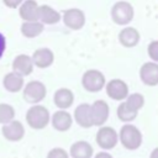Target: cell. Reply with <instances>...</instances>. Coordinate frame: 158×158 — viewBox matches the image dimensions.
<instances>
[{
    "instance_id": "20",
    "label": "cell",
    "mask_w": 158,
    "mask_h": 158,
    "mask_svg": "<svg viewBox=\"0 0 158 158\" xmlns=\"http://www.w3.org/2000/svg\"><path fill=\"white\" fill-rule=\"evenodd\" d=\"M118 41L123 47H135L139 41V33L135 27H125L118 35Z\"/></svg>"
},
{
    "instance_id": "24",
    "label": "cell",
    "mask_w": 158,
    "mask_h": 158,
    "mask_svg": "<svg viewBox=\"0 0 158 158\" xmlns=\"http://www.w3.org/2000/svg\"><path fill=\"white\" fill-rule=\"evenodd\" d=\"M15 118V109L10 104L0 102V123H7Z\"/></svg>"
},
{
    "instance_id": "5",
    "label": "cell",
    "mask_w": 158,
    "mask_h": 158,
    "mask_svg": "<svg viewBox=\"0 0 158 158\" xmlns=\"http://www.w3.org/2000/svg\"><path fill=\"white\" fill-rule=\"evenodd\" d=\"M81 84L85 90H88L90 93H98L105 85V77L101 72H99L96 69H90L84 73Z\"/></svg>"
},
{
    "instance_id": "3",
    "label": "cell",
    "mask_w": 158,
    "mask_h": 158,
    "mask_svg": "<svg viewBox=\"0 0 158 158\" xmlns=\"http://www.w3.org/2000/svg\"><path fill=\"white\" fill-rule=\"evenodd\" d=\"M47 94V89L44 84L40 80H31L23 88V99L28 104H38L41 102Z\"/></svg>"
},
{
    "instance_id": "18",
    "label": "cell",
    "mask_w": 158,
    "mask_h": 158,
    "mask_svg": "<svg viewBox=\"0 0 158 158\" xmlns=\"http://www.w3.org/2000/svg\"><path fill=\"white\" fill-rule=\"evenodd\" d=\"M38 20L42 23L54 25L59 22L60 15L58 11H56L53 7L48 5H38Z\"/></svg>"
},
{
    "instance_id": "22",
    "label": "cell",
    "mask_w": 158,
    "mask_h": 158,
    "mask_svg": "<svg viewBox=\"0 0 158 158\" xmlns=\"http://www.w3.org/2000/svg\"><path fill=\"white\" fill-rule=\"evenodd\" d=\"M43 23L40 21H23L21 25V33L27 38H35L43 31Z\"/></svg>"
},
{
    "instance_id": "12",
    "label": "cell",
    "mask_w": 158,
    "mask_h": 158,
    "mask_svg": "<svg viewBox=\"0 0 158 158\" xmlns=\"http://www.w3.org/2000/svg\"><path fill=\"white\" fill-rule=\"evenodd\" d=\"M141 80L149 86H154L158 84V64L153 62L144 63L139 69Z\"/></svg>"
},
{
    "instance_id": "4",
    "label": "cell",
    "mask_w": 158,
    "mask_h": 158,
    "mask_svg": "<svg viewBox=\"0 0 158 158\" xmlns=\"http://www.w3.org/2000/svg\"><path fill=\"white\" fill-rule=\"evenodd\" d=\"M111 16L117 25H128L133 19V7L127 1H118L112 6Z\"/></svg>"
},
{
    "instance_id": "13",
    "label": "cell",
    "mask_w": 158,
    "mask_h": 158,
    "mask_svg": "<svg viewBox=\"0 0 158 158\" xmlns=\"http://www.w3.org/2000/svg\"><path fill=\"white\" fill-rule=\"evenodd\" d=\"M19 15L23 21H38V4L36 0H23L19 6Z\"/></svg>"
},
{
    "instance_id": "23",
    "label": "cell",
    "mask_w": 158,
    "mask_h": 158,
    "mask_svg": "<svg viewBox=\"0 0 158 158\" xmlns=\"http://www.w3.org/2000/svg\"><path fill=\"white\" fill-rule=\"evenodd\" d=\"M136 116H137V111H135L133 109H131L126 104V101L122 102V104H120V106L117 107V117L121 121H123V122H130V121L135 120Z\"/></svg>"
},
{
    "instance_id": "1",
    "label": "cell",
    "mask_w": 158,
    "mask_h": 158,
    "mask_svg": "<svg viewBox=\"0 0 158 158\" xmlns=\"http://www.w3.org/2000/svg\"><path fill=\"white\" fill-rule=\"evenodd\" d=\"M26 122L31 128H44L49 123V112L47 107L38 104H33L26 112Z\"/></svg>"
},
{
    "instance_id": "15",
    "label": "cell",
    "mask_w": 158,
    "mask_h": 158,
    "mask_svg": "<svg viewBox=\"0 0 158 158\" xmlns=\"http://www.w3.org/2000/svg\"><path fill=\"white\" fill-rule=\"evenodd\" d=\"M2 85L9 93H19L23 88V77L15 72H10L5 74Z\"/></svg>"
},
{
    "instance_id": "17",
    "label": "cell",
    "mask_w": 158,
    "mask_h": 158,
    "mask_svg": "<svg viewBox=\"0 0 158 158\" xmlns=\"http://www.w3.org/2000/svg\"><path fill=\"white\" fill-rule=\"evenodd\" d=\"M52 126L60 132H64L70 128L72 126V116L65 111V110H59L56 111L52 116Z\"/></svg>"
},
{
    "instance_id": "10",
    "label": "cell",
    "mask_w": 158,
    "mask_h": 158,
    "mask_svg": "<svg viewBox=\"0 0 158 158\" xmlns=\"http://www.w3.org/2000/svg\"><path fill=\"white\" fill-rule=\"evenodd\" d=\"M91 120L93 126H101L106 122L109 117V105L104 100H96L91 106Z\"/></svg>"
},
{
    "instance_id": "14",
    "label": "cell",
    "mask_w": 158,
    "mask_h": 158,
    "mask_svg": "<svg viewBox=\"0 0 158 158\" xmlns=\"http://www.w3.org/2000/svg\"><path fill=\"white\" fill-rule=\"evenodd\" d=\"M31 58H32L33 65L38 68H48L54 60V54L49 48L42 47L36 49Z\"/></svg>"
},
{
    "instance_id": "29",
    "label": "cell",
    "mask_w": 158,
    "mask_h": 158,
    "mask_svg": "<svg viewBox=\"0 0 158 158\" xmlns=\"http://www.w3.org/2000/svg\"><path fill=\"white\" fill-rule=\"evenodd\" d=\"M5 49H6V38H5V36L0 32V58L2 57Z\"/></svg>"
},
{
    "instance_id": "6",
    "label": "cell",
    "mask_w": 158,
    "mask_h": 158,
    "mask_svg": "<svg viewBox=\"0 0 158 158\" xmlns=\"http://www.w3.org/2000/svg\"><path fill=\"white\" fill-rule=\"evenodd\" d=\"M1 133L5 139L10 142H19L25 136V127L17 120H11L7 123H4L1 127Z\"/></svg>"
},
{
    "instance_id": "2",
    "label": "cell",
    "mask_w": 158,
    "mask_h": 158,
    "mask_svg": "<svg viewBox=\"0 0 158 158\" xmlns=\"http://www.w3.org/2000/svg\"><path fill=\"white\" fill-rule=\"evenodd\" d=\"M120 141L127 149H137L142 142V135L139 130L133 125H123L120 130Z\"/></svg>"
},
{
    "instance_id": "21",
    "label": "cell",
    "mask_w": 158,
    "mask_h": 158,
    "mask_svg": "<svg viewBox=\"0 0 158 158\" xmlns=\"http://www.w3.org/2000/svg\"><path fill=\"white\" fill-rule=\"evenodd\" d=\"M69 153L73 158H91L93 147L85 141H78L72 144Z\"/></svg>"
},
{
    "instance_id": "19",
    "label": "cell",
    "mask_w": 158,
    "mask_h": 158,
    "mask_svg": "<svg viewBox=\"0 0 158 158\" xmlns=\"http://www.w3.org/2000/svg\"><path fill=\"white\" fill-rule=\"evenodd\" d=\"M53 101H54L57 107H59L60 110H65L69 106H72V104L74 101V95L69 89L60 88L54 93Z\"/></svg>"
},
{
    "instance_id": "26",
    "label": "cell",
    "mask_w": 158,
    "mask_h": 158,
    "mask_svg": "<svg viewBox=\"0 0 158 158\" xmlns=\"http://www.w3.org/2000/svg\"><path fill=\"white\" fill-rule=\"evenodd\" d=\"M47 158H69V156L63 148L57 147V148H53L48 152Z\"/></svg>"
},
{
    "instance_id": "27",
    "label": "cell",
    "mask_w": 158,
    "mask_h": 158,
    "mask_svg": "<svg viewBox=\"0 0 158 158\" xmlns=\"http://www.w3.org/2000/svg\"><path fill=\"white\" fill-rule=\"evenodd\" d=\"M148 54L154 62H158V41H152L148 44Z\"/></svg>"
},
{
    "instance_id": "7",
    "label": "cell",
    "mask_w": 158,
    "mask_h": 158,
    "mask_svg": "<svg viewBox=\"0 0 158 158\" xmlns=\"http://www.w3.org/2000/svg\"><path fill=\"white\" fill-rule=\"evenodd\" d=\"M117 139H118L117 132L112 127H109V126L101 127L96 133V142L104 149L114 148L117 143Z\"/></svg>"
},
{
    "instance_id": "25",
    "label": "cell",
    "mask_w": 158,
    "mask_h": 158,
    "mask_svg": "<svg viewBox=\"0 0 158 158\" xmlns=\"http://www.w3.org/2000/svg\"><path fill=\"white\" fill-rule=\"evenodd\" d=\"M126 104H127V105H128L131 109H133L135 111H138V110H139V109L143 106V104H144V98H143L141 94L135 93V94L127 95Z\"/></svg>"
},
{
    "instance_id": "30",
    "label": "cell",
    "mask_w": 158,
    "mask_h": 158,
    "mask_svg": "<svg viewBox=\"0 0 158 158\" xmlns=\"http://www.w3.org/2000/svg\"><path fill=\"white\" fill-rule=\"evenodd\" d=\"M95 158H112V156L106 153V152H100V153H98L95 156Z\"/></svg>"
},
{
    "instance_id": "31",
    "label": "cell",
    "mask_w": 158,
    "mask_h": 158,
    "mask_svg": "<svg viewBox=\"0 0 158 158\" xmlns=\"http://www.w3.org/2000/svg\"><path fill=\"white\" fill-rule=\"evenodd\" d=\"M151 158H158V147L154 148V149L152 151V153H151Z\"/></svg>"
},
{
    "instance_id": "16",
    "label": "cell",
    "mask_w": 158,
    "mask_h": 158,
    "mask_svg": "<svg viewBox=\"0 0 158 158\" xmlns=\"http://www.w3.org/2000/svg\"><path fill=\"white\" fill-rule=\"evenodd\" d=\"M74 118L80 125L81 127H91L93 126V120H91V110L89 104H80L77 106L74 111Z\"/></svg>"
},
{
    "instance_id": "11",
    "label": "cell",
    "mask_w": 158,
    "mask_h": 158,
    "mask_svg": "<svg viewBox=\"0 0 158 158\" xmlns=\"http://www.w3.org/2000/svg\"><path fill=\"white\" fill-rule=\"evenodd\" d=\"M11 67H12V72H15L22 77H27L33 70V62H32V58L30 56L19 54L14 58Z\"/></svg>"
},
{
    "instance_id": "8",
    "label": "cell",
    "mask_w": 158,
    "mask_h": 158,
    "mask_svg": "<svg viewBox=\"0 0 158 158\" xmlns=\"http://www.w3.org/2000/svg\"><path fill=\"white\" fill-rule=\"evenodd\" d=\"M64 25L70 30H80L85 23V15L79 9H69L63 14Z\"/></svg>"
},
{
    "instance_id": "28",
    "label": "cell",
    "mask_w": 158,
    "mask_h": 158,
    "mask_svg": "<svg viewBox=\"0 0 158 158\" xmlns=\"http://www.w3.org/2000/svg\"><path fill=\"white\" fill-rule=\"evenodd\" d=\"M23 0H2V2L5 4V6H7L9 9H16L21 5Z\"/></svg>"
},
{
    "instance_id": "9",
    "label": "cell",
    "mask_w": 158,
    "mask_h": 158,
    "mask_svg": "<svg viewBox=\"0 0 158 158\" xmlns=\"http://www.w3.org/2000/svg\"><path fill=\"white\" fill-rule=\"evenodd\" d=\"M106 93L114 100H123L128 95V86L121 79H112L106 84Z\"/></svg>"
}]
</instances>
